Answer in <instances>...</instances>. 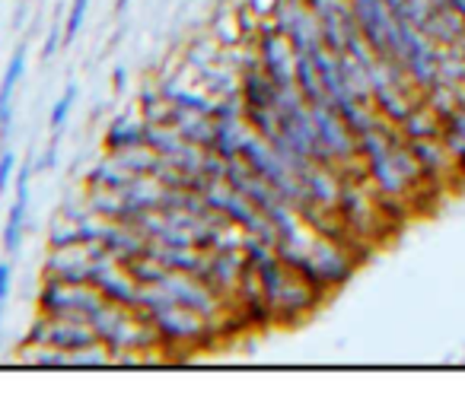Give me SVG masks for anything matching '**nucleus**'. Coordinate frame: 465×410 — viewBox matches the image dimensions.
Segmentation results:
<instances>
[{
  "instance_id": "nucleus-1",
  "label": "nucleus",
  "mask_w": 465,
  "mask_h": 410,
  "mask_svg": "<svg viewBox=\"0 0 465 410\" xmlns=\"http://www.w3.org/2000/svg\"><path fill=\"white\" fill-rule=\"evenodd\" d=\"M36 169L32 166H22L20 175H16V201L10 207V216H7V230H4V249L10 255L20 251V242H22V232H26V207H29V179H32Z\"/></svg>"
},
{
  "instance_id": "nucleus-7",
  "label": "nucleus",
  "mask_w": 465,
  "mask_h": 410,
  "mask_svg": "<svg viewBox=\"0 0 465 410\" xmlns=\"http://www.w3.org/2000/svg\"><path fill=\"white\" fill-rule=\"evenodd\" d=\"M13 172H16V156L7 150V153L0 156V191L10 188V179H13Z\"/></svg>"
},
{
  "instance_id": "nucleus-5",
  "label": "nucleus",
  "mask_w": 465,
  "mask_h": 410,
  "mask_svg": "<svg viewBox=\"0 0 465 410\" xmlns=\"http://www.w3.org/2000/svg\"><path fill=\"white\" fill-rule=\"evenodd\" d=\"M86 10H90V0H74L71 13H67V22H64V45H71L77 39L80 26L86 20Z\"/></svg>"
},
{
  "instance_id": "nucleus-10",
  "label": "nucleus",
  "mask_w": 465,
  "mask_h": 410,
  "mask_svg": "<svg viewBox=\"0 0 465 410\" xmlns=\"http://www.w3.org/2000/svg\"><path fill=\"white\" fill-rule=\"evenodd\" d=\"M115 7H118V10H125V7H127V0H118V4H115Z\"/></svg>"
},
{
  "instance_id": "nucleus-3",
  "label": "nucleus",
  "mask_w": 465,
  "mask_h": 410,
  "mask_svg": "<svg viewBox=\"0 0 465 410\" xmlns=\"http://www.w3.org/2000/svg\"><path fill=\"white\" fill-rule=\"evenodd\" d=\"M22 74H26V45H20V48L13 51V57H10L7 64V74H4V83H0V134L10 131V118H13L10 102H13V92L16 86H20Z\"/></svg>"
},
{
  "instance_id": "nucleus-4",
  "label": "nucleus",
  "mask_w": 465,
  "mask_h": 410,
  "mask_svg": "<svg viewBox=\"0 0 465 410\" xmlns=\"http://www.w3.org/2000/svg\"><path fill=\"white\" fill-rule=\"evenodd\" d=\"M147 144V125H137V121L118 118L106 134V146L109 153H125V150H135V146Z\"/></svg>"
},
{
  "instance_id": "nucleus-9",
  "label": "nucleus",
  "mask_w": 465,
  "mask_h": 410,
  "mask_svg": "<svg viewBox=\"0 0 465 410\" xmlns=\"http://www.w3.org/2000/svg\"><path fill=\"white\" fill-rule=\"evenodd\" d=\"M55 160H57V146L51 144L48 150H45L42 162H39V166H36V172H45V169H51V166H55Z\"/></svg>"
},
{
  "instance_id": "nucleus-2",
  "label": "nucleus",
  "mask_w": 465,
  "mask_h": 410,
  "mask_svg": "<svg viewBox=\"0 0 465 410\" xmlns=\"http://www.w3.org/2000/svg\"><path fill=\"white\" fill-rule=\"evenodd\" d=\"M399 131L405 134V140H421V137H440L443 134V118L430 109L427 102H415L411 111L399 121Z\"/></svg>"
},
{
  "instance_id": "nucleus-6",
  "label": "nucleus",
  "mask_w": 465,
  "mask_h": 410,
  "mask_svg": "<svg viewBox=\"0 0 465 410\" xmlns=\"http://www.w3.org/2000/svg\"><path fill=\"white\" fill-rule=\"evenodd\" d=\"M74 102H77V86H67V90H64V96L57 99L55 102V109H51V127H55V131H61L64 127V121H67V115H71V109H74Z\"/></svg>"
},
{
  "instance_id": "nucleus-8",
  "label": "nucleus",
  "mask_w": 465,
  "mask_h": 410,
  "mask_svg": "<svg viewBox=\"0 0 465 410\" xmlns=\"http://www.w3.org/2000/svg\"><path fill=\"white\" fill-rule=\"evenodd\" d=\"M61 48V32H57V26L48 32V39H45V48H42V57H51L55 51Z\"/></svg>"
}]
</instances>
